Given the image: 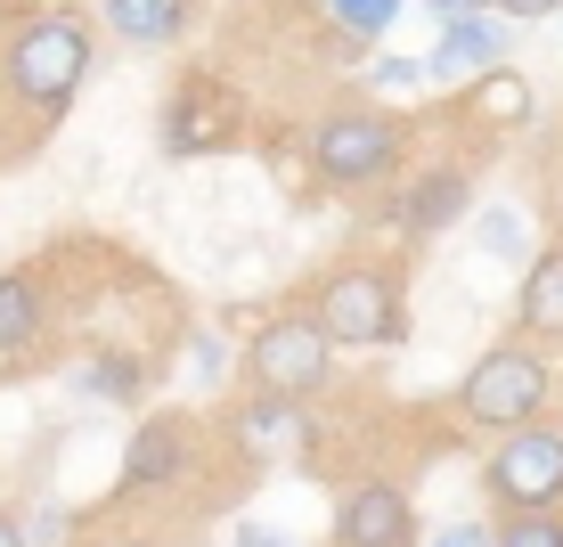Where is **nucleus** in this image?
I'll return each instance as SVG.
<instances>
[{
    "mask_svg": "<svg viewBox=\"0 0 563 547\" xmlns=\"http://www.w3.org/2000/svg\"><path fill=\"white\" fill-rule=\"evenodd\" d=\"M367 83H376V90H417V83H433V74H424V57H409V50H376Z\"/></svg>",
    "mask_w": 563,
    "mask_h": 547,
    "instance_id": "21",
    "label": "nucleus"
},
{
    "mask_svg": "<svg viewBox=\"0 0 563 547\" xmlns=\"http://www.w3.org/2000/svg\"><path fill=\"white\" fill-rule=\"evenodd\" d=\"M99 25L123 50H172L197 25V0H99Z\"/></svg>",
    "mask_w": 563,
    "mask_h": 547,
    "instance_id": "13",
    "label": "nucleus"
},
{
    "mask_svg": "<svg viewBox=\"0 0 563 547\" xmlns=\"http://www.w3.org/2000/svg\"><path fill=\"white\" fill-rule=\"evenodd\" d=\"M107 547H147V539H107Z\"/></svg>",
    "mask_w": 563,
    "mask_h": 547,
    "instance_id": "30",
    "label": "nucleus"
},
{
    "mask_svg": "<svg viewBox=\"0 0 563 547\" xmlns=\"http://www.w3.org/2000/svg\"><path fill=\"white\" fill-rule=\"evenodd\" d=\"M482 245H490V253H515V245H522V212H507V205L482 212Z\"/></svg>",
    "mask_w": 563,
    "mask_h": 547,
    "instance_id": "22",
    "label": "nucleus"
},
{
    "mask_svg": "<svg viewBox=\"0 0 563 547\" xmlns=\"http://www.w3.org/2000/svg\"><path fill=\"white\" fill-rule=\"evenodd\" d=\"M90 74H99V33L82 9H25L16 33L0 42V83L33 123H66Z\"/></svg>",
    "mask_w": 563,
    "mask_h": 547,
    "instance_id": "1",
    "label": "nucleus"
},
{
    "mask_svg": "<svg viewBox=\"0 0 563 547\" xmlns=\"http://www.w3.org/2000/svg\"><path fill=\"white\" fill-rule=\"evenodd\" d=\"M0 547H33V539H25V523H16V515H0Z\"/></svg>",
    "mask_w": 563,
    "mask_h": 547,
    "instance_id": "27",
    "label": "nucleus"
},
{
    "mask_svg": "<svg viewBox=\"0 0 563 547\" xmlns=\"http://www.w3.org/2000/svg\"><path fill=\"white\" fill-rule=\"evenodd\" d=\"M433 25H450V17H474V9H490V0H417Z\"/></svg>",
    "mask_w": 563,
    "mask_h": 547,
    "instance_id": "26",
    "label": "nucleus"
},
{
    "mask_svg": "<svg viewBox=\"0 0 563 547\" xmlns=\"http://www.w3.org/2000/svg\"><path fill=\"white\" fill-rule=\"evenodd\" d=\"M548 401H555V360H548V343H531V336L490 343L457 376V417L474 425V434H490V441L515 434V425H531V417H548Z\"/></svg>",
    "mask_w": 563,
    "mask_h": 547,
    "instance_id": "3",
    "label": "nucleus"
},
{
    "mask_svg": "<svg viewBox=\"0 0 563 547\" xmlns=\"http://www.w3.org/2000/svg\"><path fill=\"white\" fill-rule=\"evenodd\" d=\"M310 441H319V417H310V401L245 393L238 408H229V449H238L245 466H286V458H302Z\"/></svg>",
    "mask_w": 563,
    "mask_h": 547,
    "instance_id": "8",
    "label": "nucleus"
},
{
    "mask_svg": "<svg viewBox=\"0 0 563 547\" xmlns=\"http://www.w3.org/2000/svg\"><path fill=\"white\" fill-rule=\"evenodd\" d=\"M238 547H286L278 532H254V523H245V532H238Z\"/></svg>",
    "mask_w": 563,
    "mask_h": 547,
    "instance_id": "28",
    "label": "nucleus"
},
{
    "mask_svg": "<svg viewBox=\"0 0 563 547\" xmlns=\"http://www.w3.org/2000/svg\"><path fill=\"white\" fill-rule=\"evenodd\" d=\"M188 368H197L205 384H221V368H229V351H221V336H205V327H197V336H188Z\"/></svg>",
    "mask_w": 563,
    "mask_h": 547,
    "instance_id": "23",
    "label": "nucleus"
},
{
    "mask_svg": "<svg viewBox=\"0 0 563 547\" xmlns=\"http://www.w3.org/2000/svg\"><path fill=\"white\" fill-rule=\"evenodd\" d=\"M310 319L335 351H393L409 343V270L384 253H352L310 286Z\"/></svg>",
    "mask_w": 563,
    "mask_h": 547,
    "instance_id": "2",
    "label": "nucleus"
},
{
    "mask_svg": "<svg viewBox=\"0 0 563 547\" xmlns=\"http://www.w3.org/2000/svg\"><path fill=\"white\" fill-rule=\"evenodd\" d=\"M155 131H164V155H212V147L238 140V99H229L212 74H188L164 99V123Z\"/></svg>",
    "mask_w": 563,
    "mask_h": 547,
    "instance_id": "10",
    "label": "nucleus"
},
{
    "mask_svg": "<svg viewBox=\"0 0 563 547\" xmlns=\"http://www.w3.org/2000/svg\"><path fill=\"white\" fill-rule=\"evenodd\" d=\"M335 547H417V499L400 482H352L335 499Z\"/></svg>",
    "mask_w": 563,
    "mask_h": 547,
    "instance_id": "11",
    "label": "nucleus"
},
{
    "mask_svg": "<svg viewBox=\"0 0 563 547\" xmlns=\"http://www.w3.org/2000/svg\"><path fill=\"white\" fill-rule=\"evenodd\" d=\"M82 401H114V408H131L147 393V360L140 351H99V360H82Z\"/></svg>",
    "mask_w": 563,
    "mask_h": 547,
    "instance_id": "18",
    "label": "nucleus"
},
{
    "mask_svg": "<svg viewBox=\"0 0 563 547\" xmlns=\"http://www.w3.org/2000/svg\"><path fill=\"white\" fill-rule=\"evenodd\" d=\"M507 25H531V17H563V0H490Z\"/></svg>",
    "mask_w": 563,
    "mask_h": 547,
    "instance_id": "24",
    "label": "nucleus"
},
{
    "mask_svg": "<svg viewBox=\"0 0 563 547\" xmlns=\"http://www.w3.org/2000/svg\"><path fill=\"white\" fill-rule=\"evenodd\" d=\"M33 9V0H0V17H25Z\"/></svg>",
    "mask_w": 563,
    "mask_h": 547,
    "instance_id": "29",
    "label": "nucleus"
},
{
    "mask_svg": "<svg viewBox=\"0 0 563 547\" xmlns=\"http://www.w3.org/2000/svg\"><path fill=\"white\" fill-rule=\"evenodd\" d=\"M188 466H197V425L188 417H140V434L123 441V474H114V499H155L172 491V482H188Z\"/></svg>",
    "mask_w": 563,
    "mask_h": 547,
    "instance_id": "9",
    "label": "nucleus"
},
{
    "mask_svg": "<svg viewBox=\"0 0 563 547\" xmlns=\"http://www.w3.org/2000/svg\"><path fill=\"white\" fill-rule=\"evenodd\" d=\"M433 547H498L482 523H450V532H433Z\"/></svg>",
    "mask_w": 563,
    "mask_h": 547,
    "instance_id": "25",
    "label": "nucleus"
},
{
    "mask_svg": "<svg viewBox=\"0 0 563 547\" xmlns=\"http://www.w3.org/2000/svg\"><path fill=\"white\" fill-rule=\"evenodd\" d=\"M409 9H417V0H319V17H327L352 50H384V33H393Z\"/></svg>",
    "mask_w": 563,
    "mask_h": 547,
    "instance_id": "17",
    "label": "nucleus"
},
{
    "mask_svg": "<svg viewBox=\"0 0 563 547\" xmlns=\"http://www.w3.org/2000/svg\"><path fill=\"white\" fill-rule=\"evenodd\" d=\"M490 66H507V17L498 9L450 17L441 42L424 50V74H433V83H474V74H490Z\"/></svg>",
    "mask_w": 563,
    "mask_h": 547,
    "instance_id": "12",
    "label": "nucleus"
},
{
    "mask_svg": "<svg viewBox=\"0 0 563 547\" xmlns=\"http://www.w3.org/2000/svg\"><path fill=\"white\" fill-rule=\"evenodd\" d=\"M465 123H482V131H522L531 123V83H522L515 66H490V74H474L465 83Z\"/></svg>",
    "mask_w": 563,
    "mask_h": 547,
    "instance_id": "16",
    "label": "nucleus"
},
{
    "mask_svg": "<svg viewBox=\"0 0 563 547\" xmlns=\"http://www.w3.org/2000/svg\"><path fill=\"white\" fill-rule=\"evenodd\" d=\"M16 523H25V539H33V547H66V539H74V506H57V499L25 506Z\"/></svg>",
    "mask_w": 563,
    "mask_h": 547,
    "instance_id": "20",
    "label": "nucleus"
},
{
    "mask_svg": "<svg viewBox=\"0 0 563 547\" xmlns=\"http://www.w3.org/2000/svg\"><path fill=\"white\" fill-rule=\"evenodd\" d=\"M42 327H49L42 270H0V360H16L25 343H42Z\"/></svg>",
    "mask_w": 563,
    "mask_h": 547,
    "instance_id": "15",
    "label": "nucleus"
},
{
    "mask_svg": "<svg viewBox=\"0 0 563 547\" xmlns=\"http://www.w3.org/2000/svg\"><path fill=\"white\" fill-rule=\"evenodd\" d=\"M482 499L498 515H548V506H563V417H531L482 449Z\"/></svg>",
    "mask_w": 563,
    "mask_h": 547,
    "instance_id": "6",
    "label": "nucleus"
},
{
    "mask_svg": "<svg viewBox=\"0 0 563 547\" xmlns=\"http://www.w3.org/2000/svg\"><path fill=\"white\" fill-rule=\"evenodd\" d=\"M238 376L254 384V393H278V401H319L327 393V376H335V343H327V327L310 319V303L278 310V319H262L254 336H245Z\"/></svg>",
    "mask_w": 563,
    "mask_h": 547,
    "instance_id": "5",
    "label": "nucleus"
},
{
    "mask_svg": "<svg viewBox=\"0 0 563 547\" xmlns=\"http://www.w3.org/2000/svg\"><path fill=\"white\" fill-rule=\"evenodd\" d=\"M515 336L563 343V238L539 245L531 270H522V286H515Z\"/></svg>",
    "mask_w": 563,
    "mask_h": 547,
    "instance_id": "14",
    "label": "nucleus"
},
{
    "mask_svg": "<svg viewBox=\"0 0 563 547\" xmlns=\"http://www.w3.org/2000/svg\"><path fill=\"white\" fill-rule=\"evenodd\" d=\"M302 164L327 188H376L409 164V123L384 107H327L302 123Z\"/></svg>",
    "mask_w": 563,
    "mask_h": 547,
    "instance_id": "4",
    "label": "nucleus"
},
{
    "mask_svg": "<svg viewBox=\"0 0 563 547\" xmlns=\"http://www.w3.org/2000/svg\"><path fill=\"white\" fill-rule=\"evenodd\" d=\"M465 212H474V172H465V164H424V172H409V180L384 197V221H393L409 245L450 238Z\"/></svg>",
    "mask_w": 563,
    "mask_h": 547,
    "instance_id": "7",
    "label": "nucleus"
},
{
    "mask_svg": "<svg viewBox=\"0 0 563 547\" xmlns=\"http://www.w3.org/2000/svg\"><path fill=\"white\" fill-rule=\"evenodd\" d=\"M490 539L498 547H563V506H548V515H498Z\"/></svg>",
    "mask_w": 563,
    "mask_h": 547,
    "instance_id": "19",
    "label": "nucleus"
}]
</instances>
